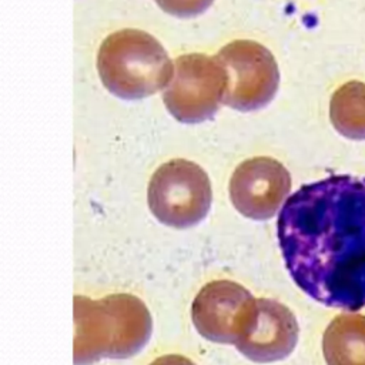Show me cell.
Instances as JSON below:
<instances>
[{
    "mask_svg": "<svg viewBox=\"0 0 365 365\" xmlns=\"http://www.w3.org/2000/svg\"><path fill=\"white\" fill-rule=\"evenodd\" d=\"M73 318L74 365L131 358L145 346L153 332L147 305L133 294H111L100 299L76 295Z\"/></svg>",
    "mask_w": 365,
    "mask_h": 365,
    "instance_id": "cell-2",
    "label": "cell"
},
{
    "mask_svg": "<svg viewBox=\"0 0 365 365\" xmlns=\"http://www.w3.org/2000/svg\"><path fill=\"white\" fill-rule=\"evenodd\" d=\"M147 201L153 215L164 225L190 228L201 222L211 208V182L198 164L175 158L154 171Z\"/></svg>",
    "mask_w": 365,
    "mask_h": 365,
    "instance_id": "cell-4",
    "label": "cell"
},
{
    "mask_svg": "<svg viewBox=\"0 0 365 365\" xmlns=\"http://www.w3.org/2000/svg\"><path fill=\"white\" fill-rule=\"evenodd\" d=\"M227 74L224 104L238 111L265 107L277 94L279 70L272 53L254 40H232L217 54Z\"/></svg>",
    "mask_w": 365,
    "mask_h": 365,
    "instance_id": "cell-6",
    "label": "cell"
},
{
    "mask_svg": "<svg viewBox=\"0 0 365 365\" xmlns=\"http://www.w3.org/2000/svg\"><path fill=\"white\" fill-rule=\"evenodd\" d=\"M277 235L291 278L308 297L351 312L365 307V177L302 185L284 202Z\"/></svg>",
    "mask_w": 365,
    "mask_h": 365,
    "instance_id": "cell-1",
    "label": "cell"
},
{
    "mask_svg": "<svg viewBox=\"0 0 365 365\" xmlns=\"http://www.w3.org/2000/svg\"><path fill=\"white\" fill-rule=\"evenodd\" d=\"M97 70L110 93L124 100H138L168 86L174 63L154 36L138 29H123L103 40Z\"/></svg>",
    "mask_w": 365,
    "mask_h": 365,
    "instance_id": "cell-3",
    "label": "cell"
},
{
    "mask_svg": "<svg viewBox=\"0 0 365 365\" xmlns=\"http://www.w3.org/2000/svg\"><path fill=\"white\" fill-rule=\"evenodd\" d=\"M291 191L288 170L272 157L242 161L230 180L234 208L247 218L264 221L275 215Z\"/></svg>",
    "mask_w": 365,
    "mask_h": 365,
    "instance_id": "cell-8",
    "label": "cell"
},
{
    "mask_svg": "<svg viewBox=\"0 0 365 365\" xmlns=\"http://www.w3.org/2000/svg\"><path fill=\"white\" fill-rule=\"evenodd\" d=\"M334 128L349 140H365V83L351 80L339 86L329 101Z\"/></svg>",
    "mask_w": 365,
    "mask_h": 365,
    "instance_id": "cell-11",
    "label": "cell"
},
{
    "mask_svg": "<svg viewBox=\"0 0 365 365\" xmlns=\"http://www.w3.org/2000/svg\"><path fill=\"white\" fill-rule=\"evenodd\" d=\"M298 335V321L288 307L275 299L258 298L255 311L234 346L252 362H277L292 354Z\"/></svg>",
    "mask_w": 365,
    "mask_h": 365,
    "instance_id": "cell-9",
    "label": "cell"
},
{
    "mask_svg": "<svg viewBox=\"0 0 365 365\" xmlns=\"http://www.w3.org/2000/svg\"><path fill=\"white\" fill-rule=\"evenodd\" d=\"M327 365H365V315L341 314L322 335Z\"/></svg>",
    "mask_w": 365,
    "mask_h": 365,
    "instance_id": "cell-10",
    "label": "cell"
},
{
    "mask_svg": "<svg viewBox=\"0 0 365 365\" xmlns=\"http://www.w3.org/2000/svg\"><path fill=\"white\" fill-rule=\"evenodd\" d=\"M257 299L241 284L215 279L205 284L191 305V319L201 336L215 344L235 345L245 331Z\"/></svg>",
    "mask_w": 365,
    "mask_h": 365,
    "instance_id": "cell-7",
    "label": "cell"
},
{
    "mask_svg": "<svg viewBox=\"0 0 365 365\" xmlns=\"http://www.w3.org/2000/svg\"><path fill=\"white\" fill-rule=\"evenodd\" d=\"M225 88L227 74L217 56L190 53L174 60L163 101L175 120L197 124L214 117L224 104Z\"/></svg>",
    "mask_w": 365,
    "mask_h": 365,
    "instance_id": "cell-5",
    "label": "cell"
},
{
    "mask_svg": "<svg viewBox=\"0 0 365 365\" xmlns=\"http://www.w3.org/2000/svg\"><path fill=\"white\" fill-rule=\"evenodd\" d=\"M148 365H195L190 358L178 355V354H167L155 358Z\"/></svg>",
    "mask_w": 365,
    "mask_h": 365,
    "instance_id": "cell-13",
    "label": "cell"
},
{
    "mask_svg": "<svg viewBox=\"0 0 365 365\" xmlns=\"http://www.w3.org/2000/svg\"><path fill=\"white\" fill-rule=\"evenodd\" d=\"M214 0H155L157 6L175 17H194L204 13Z\"/></svg>",
    "mask_w": 365,
    "mask_h": 365,
    "instance_id": "cell-12",
    "label": "cell"
}]
</instances>
